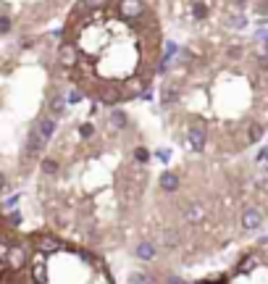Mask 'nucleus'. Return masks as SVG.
Listing matches in <instances>:
<instances>
[{
  "instance_id": "nucleus-2",
  "label": "nucleus",
  "mask_w": 268,
  "mask_h": 284,
  "mask_svg": "<svg viewBox=\"0 0 268 284\" xmlns=\"http://www.w3.org/2000/svg\"><path fill=\"white\" fill-rule=\"evenodd\" d=\"M239 221H242V226L247 229V232H258V229L263 226L266 216H263V211H260L258 205H244V208H242V216H239Z\"/></svg>"
},
{
  "instance_id": "nucleus-4",
  "label": "nucleus",
  "mask_w": 268,
  "mask_h": 284,
  "mask_svg": "<svg viewBox=\"0 0 268 284\" xmlns=\"http://www.w3.org/2000/svg\"><path fill=\"white\" fill-rule=\"evenodd\" d=\"M134 255L140 258V260H155L158 255V248H155V242H150V240H142V242H137V248H134Z\"/></svg>"
},
{
  "instance_id": "nucleus-1",
  "label": "nucleus",
  "mask_w": 268,
  "mask_h": 284,
  "mask_svg": "<svg viewBox=\"0 0 268 284\" xmlns=\"http://www.w3.org/2000/svg\"><path fill=\"white\" fill-rule=\"evenodd\" d=\"M150 13L145 0H119V16L126 21H140Z\"/></svg>"
},
{
  "instance_id": "nucleus-3",
  "label": "nucleus",
  "mask_w": 268,
  "mask_h": 284,
  "mask_svg": "<svg viewBox=\"0 0 268 284\" xmlns=\"http://www.w3.org/2000/svg\"><path fill=\"white\" fill-rule=\"evenodd\" d=\"M160 189H163L166 195H174V192H179V187H181V174L179 171H174V168H166L163 174H160Z\"/></svg>"
}]
</instances>
